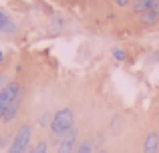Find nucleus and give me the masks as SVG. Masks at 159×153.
Returning a JSON list of instances; mask_svg holds the SVG:
<instances>
[{
	"label": "nucleus",
	"mask_w": 159,
	"mask_h": 153,
	"mask_svg": "<svg viewBox=\"0 0 159 153\" xmlns=\"http://www.w3.org/2000/svg\"><path fill=\"white\" fill-rule=\"evenodd\" d=\"M62 26H65L62 18H61V16H54L52 22L48 24V30H51V32H61V30H62Z\"/></svg>",
	"instance_id": "9b49d317"
},
{
	"label": "nucleus",
	"mask_w": 159,
	"mask_h": 153,
	"mask_svg": "<svg viewBox=\"0 0 159 153\" xmlns=\"http://www.w3.org/2000/svg\"><path fill=\"white\" fill-rule=\"evenodd\" d=\"M77 143H79V129L73 127V129L61 139V143L57 145V153H75Z\"/></svg>",
	"instance_id": "20e7f679"
},
{
	"label": "nucleus",
	"mask_w": 159,
	"mask_h": 153,
	"mask_svg": "<svg viewBox=\"0 0 159 153\" xmlns=\"http://www.w3.org/2000/svg\"><path fill=\"white\" fill-rule=\"evenodd\" d=\"M22 101H24V97H22V93H20L18 97H16L14 101L10 103V107L6 109V113L2 115V123H10V121H14V117L18 115L20 107H22Z\"/></svg>",
	"instance_id": "39448f33"
},
{
	"label": "nucleus",
	"mask_w": 159,
	"mask_h": 153,
	"mask_svg": "<svg viewBox=\"0 0 159 153\" xmlns=\"http://www.w3.org/2000/svg\"><path fill=\"white\" fill-rule=\"evenodd\" d=\"M139 22L141 26H153V24L159 22V10L151 8V10H145L143 14H139Z\"/></svg>",
	"instance_id": "6e6552de"
},
{
	"label": "nucleus",
	"mask_w": 159,
	"mask_h": 153,
	"mask_svg": "<svg viewBox=\"0 0 159 153\" xmlns=\"http://www.w3.org/2000/svg\"><path fill=\"white\" fill-rule=\"evenodd\" d=\"M75 153H93V141H91V139H83V141H79Z\"/></svg>",
	"instance_id": "9d476101"
},
{
	"label": "nucleus",
	"mask_w": 159,
	"mask_h": 153,
	"mask_svg": "<svg viewBox=\"0 0 159 153\" xmlns=\"http://www.w3.org/2000/svg\"><path fill=\"white\" fill-rule=\"evenodd\" d=\"M20 93H22V85H20L18 81H8L6 83V87L0 91V119L6 113V109L10 107V103L14 101Z\"/></svg>",
	"instance_id": "7ed1b4c3"
},
{
	"label": "nucleus",
	"mask_w": 159,
	"mask_h": 153,
	"mask_svg": "<svg viewBox=\"0 0 159 153\" xmlns=\"http://www.w3.org/2000/svg\"><path fill=\"white\" fill-rule=\"evenodd\" d=\"M16 30H18V24H16L4 10H0V32H4V34H14Z\"/></svg>",
	"instance_id": "0eeeda50"
},
{
	"label": "nucleus",
	"mask_w": 159,
	"mask_h": 153,
	"mask_svg": "<svg viewBox=\"0 0 159 153\" xmlns=\"http://www.w3.org/2000/svg\"><path fill=\"white\" fill-rule=\"evenodd\" d=\"M28 153H48V141H44V139H43V141H39Z\"/></svg>",
	"instance_id": "ddd939ff"
},
{
	"label": "nucleus",
	"mask_w": 159,
	"mask_h": 153,
	"mask_svg": "<svg viewBox=\"0 0 159 153\" xmlns=\"http://www.w3.org/2000/svg\"><path fill=\"white\" fill-rule=\"evenodd\" d=\"M6 83H8V79L4 77V75H0V91H2L4 87H6Z\"/></svg>",
	"instance_id": "2eb2a0df"
},
{
	"label": "nucleus",
	"mask_w": 159,
	"mask_h": 153,
	"mask_svg": "<svg viewBox=\"0 0 159 153\" xmlns=\"http://www.w3.org/2000/svg\"><path fill=\"white\" fill-rule=\"evenodd\" d=\"M30 139H32V125L30 123H24L18 127L14 139H12L8 153H28L30 151Z\"/></svg>",
	"instance_id": "f03ea898"
},
{
	"label": "nucleus",
	"mask_w": 159,
	"mask_h": 153,
	"mask_svg": "<svg viewBox=\"0 0 159 153\" xmlns=\"http://www.w3.org/2000/svg\"><path fill=\"white\" fill-rule=\"evenodd\" d=\"M99 153H107V151H105V149H99Z\"/></svg>",
	"instance_id": "6ab92c4d"
},
{
	"label": "nucleus",
	"mask_w": 159,
	"mask_h": 153,
	"mask_svg": "<svg viewBox=\"0 0 159 153\" xmlns=\"http://www.w3.org/2000/svg\"><path fill=\"white\" fill-rule=\"evenodd\" d=\"M155 2H157V0H137V2H133L131 10L135 12V14H143L145 10H151V8H155Z\"/></svg>",
	"instance_id": "1a4fd4ad"
},
{
	"label": "nucleus",
	"mask_w": 159,
	"mask_h": 153,
	"mask_svg": "<svg viewBox=\"0 0 159 153\" xmlns=\"http://www.w3.org/2000/svg\"><path fill=\"white\" fill-rule=\"evenodd\" d=\"M155 10H159V0H157V2H155Z\"/></svg>",
	"instance_id": "a211bd4d"
},
{
	"label": "nucleus",
	"mask_w": 159,
	"mask_h": 153,
	"mask_svg": "<svg viewBox=\"0 0 159 153\" xmlns=\"http://www.w3.org/2000/svg\"><path fill=\"white\" fill-rule=\"evenodd\" d=\"M73 127H75V113H73V109L62 107V109H58V111H54V113H52L48 131H51V135L65 137Z\"/></svg>",
	"instance_id": "f257e3e1"
},
{
	"label": "nucleus",
	"mask_w": 159,
	"mask_h": 153,
	"mask_svg": "<svg viewBox=\"0 0 159 153\" xmlns=\"http://www.w3.org/2000/svg\"><path fill=\"white\" fill-rule=\"evenodd\" d=\"M131 2H137V0H131Z\"/></svg>",
	"instance_id": "aec40b11"
},
{
	"label": "nucleus",
	"mask_w": 159,
	"mask_h": 153,
	"mask_svg": "<svg viewBox=\"0 0 159 153\" xmlns=\"http://www.w3.org/2000/svg\"><path fill=\"white\" fill-rule=\"evenodd\" d=\"M113 2H115L119 8H127L129 4H131V0H113Z\"/></svg>",
	"instance_id": "4468645a"
},
{
	"label": "nucleus",
	"mask_w": 159,
	"mask_h": 153,
	"mask_svg": "<svg viewBox=\"0 0 159 153\" xmlns=\"http://www.w3.org/2000/svg\"><path fill=\"white\" fill-rule=\"evenodd\" d=\"M2 63H4V52L0 51V65H2Z\"/></svg>",
	"instance_id": "f3484780"
},
{
	"label": "nucleus",
	"mask_w": 159,
	"mask_h": 153,
	"mask_svg": "<svg viewBox=\"0 0 159 153\" xmlns=\"http://www.w3.org/2000/svg\"><path fill=\"white\" fill-rule=\"evenodd\" d=\"M111 55H113V59L117 61V63H125V61H127V52L123 51V48H119V47H115L111 51Z\"/></svg>",
	"instance_id": "f8f14e48"
},
{
	"label": "nucleus",
	"mask_w": 159,
	"mask_h": 153,
	"mask_svg": "<svg viewBox=\"0 0 159 153\" xmlns=\"http://www.w3.org/2000/svg\"><path fill=\"white\" fill-rule=\"evenodd\" d=\"M4 145H6V137H4V135H0V149H2Z\"/></svg>",
	"instance_id": "dca6fc26"
},
{
	"label": "nucleus",
	"mask_w": 159,
	"mask_h": 153,
	"mask_svg": "<svg viewBox=\"0 0 159 153\" xmlns=\"http://www.w3.org/2000/svg\"><path fill=\"white\" fill-rule=\"evenodd\" d=\"M143 153H159V133L149 131L143 141Z\"/></svg>",
	"instance_id": "423d86ee"
}]
</instances>
